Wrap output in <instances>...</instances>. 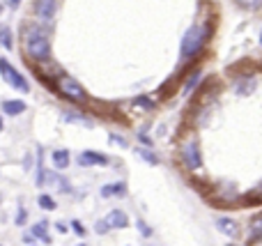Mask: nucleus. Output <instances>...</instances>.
Wrapping results in <instances>:
<instances>
[{
    "label": "nucleus",
    "instance_id": "nucleus-24",
    "mask_svg": "<svg viewBox=\"0 0 262 246\" xmlns=\"http://www.w3.org/2000/svg\"><path fill=\"white\" fill-rule=\"evenodd\" d=\"M23 221H26V210L21 207V210L16 212V223H18V226H23Z\"/></svg>",
    "mask_w": 262,
    "mask_h": 246
},
{
    "label": "nucleus",
    "instance_id": "nucleus-28",
    "mask_svg": "<svg viewBox=\"0 0 262 246\" xmlns=\"http://www.w3.org/2000/svg\"><path fill=\"white\" fill-rule=\"evenodd\" d=\"M18 5H21V0H9V7H12V9H16Z\"/></svg>",
    "mask_w": 262,
    "mask_h": 246
},
{
    "label": "nucleus",
    "instance_id": "nucleus-16",
    "mask_svg": "<svg viewBox=\"0 0 262 246\" xmlns=\"http://www.w3.org/2000/svg\"><path fill=\"white\" fill-rule=\"evenodd\" d=\"M242 9H249V12H258L262 7V0H235Z\"/></svg>",
    "mask_w": 262,
    "mask_h": 246
},
{
    "label": "nucleus",
    "instance_id": "nucleus-22",
    "mask_svg": "<svg viewBox=\"0 0 262 246\" xmlns=\"http://www.w3.org/2000/svg\"><path fill=\"white\" fill-rule=\"evenodd\" d=\"M72 228H74V233H76L78 237H83V235H85V228H83L78 221H72Z\"/></svg>",
    "mask_w": 262,
    "mask_h": 246
},
{
    "label": "nucleus",
    "instance_id": "nucleus-30",
    "mask_svg": "<svg viewBox=\"0 0 262 246\" xmlns=\"http://www.w3.org/2000/svg\"><path fill=\"white\" fill-rule=\"evenodd\" d=\"M0 131H3V118H0Z\"/></svg>",
    "mask_w": 262,
    "mask_h": 246
},
{
    "label": "nucleus",
    "instance_id": "nucleus-12",
    "mask_svg": "<svg viewBox=\"0 0 262 246\" xmlns=\"http://www.w3.org/2000/svg\"><path fill=\"white\" fill-rule=\"evenodd\" d=\"M51 159H53L55 170H64V168L69 166V159H72V156H69V152H67V150H55Z\"/></svg>",
    "mask_w": 262,
    "mask_h": 246
},
{
    "label": "nucleus",
    "instance_id": "nucleus-13",
    "mask_svg": "<svg viewBox=\"0 0 262 246\" xmlns=\"http://www.w3.org/2000/svg\"><path fill=\"white\" fill-rule=\"evenodd\" d=\"M249 237L253 239V242H260L262 239V216H255L249 223Z\"/></svg>",
    "mask_w": 262,
    "mask_h": 246
},
{
    "label": "nucleus",
    "instance_id": "nucleus-2",
    "mask_svg": "<svg viewBox=\"0 0 262 246\" xmlns=\"http://www.w3.org/2000/svg\"><path fill=\"white\" fill-rule=\"evenodd\" d=\"M209 37V28L207 26H191L189 30H186L184 39H182V58L189 60L193 58V55L200 53V49L205 46V41H207Z\"/></svg>",
    "mask_w": 262,
    "mask_h": 246
},
{
    "label": "nucleus",
    "instance_id": "nucleus-29",
    "mask_svg": "<svg viewBox=\"0 0 262 246\" xmlns=\"http://www.w3.org/2000/svg\"><path fill=\"white\" fill-rule=\"evenodd\" d=\"M55 228H58L60 233H67V226H64V223H58V226H55Z\"/></svg>",
    "mask_w": 262,
    "mask_h": 246
},
{
    "label": "nucleus",
    "instance_id": "nucleus-7",
    "mask_svg": "<svg viewBox=\"0 0 262 246\" xmlns=\"http://www.w3.org/2000/svg\"><path fill=\"white\" fill-rule=\"evenodd\" d=\"M104 223L108 226V230H113V228H127V226H129V216L124 214L122 210H113V212H108V216L104 219Z\"/></svg>",
    "mask_w": 262,
    "mask_h": 246
},
{
    "label": "nucleus",
    "instance_id": "nucleus-18",
    "mask_svg": "<svg viewBox=\"0 0 262 246\" xmlns=\"http://www.w3.org/2000/svg\"><path fill=\"white\" fill-rule=\"evenodd\" d=\"M64 122H81V124H88V127H90V120H88V118H83V115H76V113H74V110H72V113H67V115H64Z\"/></svg>",
    "mask_w": 262,
    "mask_h": 246
},
{
    "label": "nucleus",
    "instance_id": "nucleus-20",
    "mask_svg": "<svg viewBox=\"0 0 262 246\" xmlns=\"http://www.w3.org/2000/svg\"><path fill=\"white\" fill-rule=\"evenodd\" d=\"M246 198H249V200H258V203H262V182H260L258 187H255L253 191H251Z\"/></svg>",
    "mask_w": 262,
    "mask_h": 246
},
{
    "label": "nucleus",
    "instance_id": "nucleus-17",
    "mask_svg": "<svg viewBox=\"0 0 262 246\" xmlns=\"http://www.w3.org/2000/svg\"><path fill=\"white\" fill-rule=\"evenodd\" d=\"M39 207H41V210H46V212H51V210H55L58 205H55V200H53L51 196L41 193V196H39Z\"/></svg>",
    "mask_w": 262,
    "mask_h": 246
},
{
    "label": "nucleus",
    "instance_id": "nucleus-15",
    "mask_svg": "<svg viewBox=\"0 0 262 246\" xmlns=\"http://www.w3.org/2000/svg\"><path fill=\"white\" fill-rule=\"evenodd\" d=\"M0 46H5L7 51H12L14 41H12V30L7 26H0Z\"/></svg>",
    "mask_w": 262,
    "mask_h": 246
},
{
    "label": "nucleus",
    "instance_id": "nucleus-5",
    "mask_svg": "<svg viewBox=\"0 0 262 246\" xmlns=\"http://www.w3.org/2000/svg\"><path fill=\"white\" fill-rule=\"evenodd\" d=\"M182 159H184V166L191 170H198L203 166V154H200V147L195 141H189L184 147H182Z\"/></svg>",
    "mask_w": 262,
    "mask_h": 246
},
{
    "label": "nucleus",
    "instance_id": "nucleus-26",
    "mask_svg": "<svg viewBox=\"0 0 262 246\" xmlns=\"http://www.w3.org/2000/svg\"><path fill=\"white\" fill-rule=\"evenodd\" d=\"M138 228H140V233H143V235H145V237H149V235H152V230H149V228H147V226H145V223H143V221H138Z\"/></svg>",
    "mask_w": 262,
    "mask_h": 246
},
{
    "label": "nucleus",
    "instance_id": "nucleus-25",
    "mask_svg": "<svg viewBox=\"0 0 262 246\" xmlns=\"http://www.w3.org/2000/svg\"><path fill=\"white\" fill-rule=\"evenodd\" d=\"M198 76H200V74H198V72H195V74H193V78H189V83H186V92H189V90H191V87H193V85H195V83H198Z\"/></svg>",
    "mask_w": 262,
    "mask_h": 246
},
{
    "label": "nucleus",
    "instance_id": "nucleus-21",
    "mask_svg": "<svg viewBox=\"0 0 262 246\" xmlns=\"http://www.w3.org/2000/svg\"><path fill=\"white\" fill-rule=\"evenodd\" d=\"M255 87V81H251V83H244V85H239L237 87V95H246V92H251Z\"/></svg>",
    "mask_w": 262,
    "mask_h": 246
},
{
    "label": "nucleus",
    "instance_id": "nucleus-23",
    "mask_svg": "<svg viewBox=\"0 0 262 246\" xmlns=\"http://www.w3.org/2000/svg\"><path fill=\"white\" fill-rule=\"evenodd\" d=\"M95 230H97V233H99V235H106V233H108V226H106L104 221H99V223L95 226Z\"/></svg>",
    "mask_w": 262,
    "mask_h": 246
},
{
    "label": "nucleus",
    "instance_id": "nucleus-14",
    "mask_svg": "<svg viewBox=\"0 0 262 246\" xmlns=\"http://www.w3.org/2000/svg\"><path fill=\"white\" fill-rule=\"evenodd\" d=\"M30 235H32V237H39V239H41V242H46V244H49V242H51L49 233H46V221H39V223H35V226H32Z\"/></svg>",
    "mask_w": 262,
    "mask_h": 246
},
{
    "label": "nucleus",
    "instance_id": "nucleus-11",
    "mask_svg": "<svg viewBox=\"0 0 262 246\" xmlns=\"http://www.w3.org/2000/svg\"><path fill=\"white\" fill-rule=\"evenodd\" d=\"M101 196H104V198H111V196H127V184H124V182L106 184V187H101Z\"/></svg>",
    "mask_w": 262,
    "mask_h": 246
},
{
    "label": "nucleus",
    "instance_id": "nucleus-6",
    "mask_svg": "<svg viewBox=\"0 0 262 246\" xmlns=\"http://www.w3.org/2000/svg\"><path fill=\"white\" fill-rule=\"evenodd\" d=\"M55 9H58V0H37L35 3V14L44 21H51L55 16Z\"/></svg>",
    "mask_w": 262,
    "mask_h": 246
},
{
    "label": "nucleus",
    "instance_id": "nucleus-33",
    "mask_svg": "<svg viewBox=\"0 0 262 246\" xmlns=\"http://www.w3.org/2000/svg\"><path fill=\"white\" fill-rule=\"evenodd\" d=\"M228 246H230V244H228Z\"/></svg>",
    "mask_w": 262,
    "mask_h": 246
},
{
    "label": "nucleus",
    "instance_id": "nucleus-3",
    "mask_svg": "<svg viewBox=\"0 0 262 246\" xmlns=\"http://www.w3.org/2000/svg\"><path fill=\"white\" fill-rule=\"evenodd\" d=\"M58 90L62 97H67L69 101H74V104H83V101L88 99L85 90H83V85L76 81V78L67 76V74H62V76H58Z\"/></svg>",
    "mask_w": 262,
    "mask_h": 246
},
{
    "label": "nucleus",
    "instance_id": "nucleus-9",
    "mask_svg": "<svg viewBox=\"0 0 262 246\" xmlns=\"http://www.w3.org/2000/svg\"><path fill=\"white\" fill-rule=\"evenodd\" d=\"M216 228L221 230L223 235H228V237H237V235H239V226H237L232 219H228V216L216 219Z\"/></svg>",
    "mask_w": 262,
    "mask_h": 246
},
{
    "label": "nucleus",
    "instance_id": "nucleus-1",
    "mask_svg": "<svg viewBox=\"0 0 262 246\" xmlns=\"http://www.w3.org/2000/svg\"><path fill=\"white\" fill-rule=\"evenodd\" d=\"M23 46H26V53L30 55L32 60H39V62L41 60H49V55H51L49 35L37 26H30L23 32Z\"/></svg>",
    "mask_w": 262,
    "mask_h": 246
},
{
    "label": "nucleus",
    "instance_id": "nucleus-31",
    "mask_svg": "<svg viewBox=\"0 0 262 246\" xmlns=\"http://www.w3.org/2000/svg\"><path fill=\"white\" fill-rule=\"evenodd\" d=\"M260 46H262V30H260Z\"/></svg>",
    "mask_w": 262,
    "mask_h": 246
},
{
    "label": "nucleus",
    "instance_id": "nucleus-10",
    "mask_svg": "<svg viewBox=\"0 0 262 246\" xmlns=\"http://www.w3.org/2000/svg\"><path fill=\"white\" fill-rule=\"evenodd\" d=\"M23 110H26V101H21V99H7V101H3V113H7V115H21Z\"/></svg>",
    "mask_w": 262,
    "mask_h": 246
},
{
    "label": "nucleus",
    "instance_id": "nucleus-19",
    "mask_svg": "<svg viewBox=\"0 0 262 246\" xmlns=\"http://www.w3.org/2000/svg\"><path fill=\"white\" fill-rule=\"evenodd\" d=\"M138 154H140V156H143V159H145V161H149V164H154V166H157V164H159L157 154H152V152H149V150H147V147H138Z\"/></svg>",
    "mask_w": 262,
    "mask_h": 246
},
{
    "label": "nucleus",
    "instance_id": "nucleus-27",
    "mask_svg": "<svg viewBox=\"0 0 262 246\" xmlns=\"http://www.w3.org/2000/svg\"><path fill=\"white\" fill-rule=\"evenodd\" d=\"M111 141H113V143H120L122 147H127V141H124V138H120V136H111Z\"/></svg>",
    "mask_w": 262,
    "mask_h": 246
},
{
    "label": "nucleus",
    "instance_id": "nucleus-4",
    "mask_svg": "<svg viewBox=\"0 0 262 246\" xmlns=\"http://www.w3.org/2000/svg\"><path fill=\"white\" fill-rule=\"evenodd\" d=\"M0 76L5 78V83H9V85L16 87V90H21V92H28V90H30V85H28L26 76H23V74L18 72L16 67H12V64H9L5 58H0Z\"/></svg>",
    "mask_w": 262,
    "mask_h": 246
},
{
    "label": "nucleus",
    "instance_id": "nucleus-8",
    "mask_svg": "<svg viewBox=\"0 0 262 246\" xmlns=\"http://www.w3.org/2000/svg\"><path fill=\"white\" fill-rule=\"evenodd\" d=\"M106 154H99V152H92V150H85L78 154V164L81 166H104L106 164Z\"/></svg>",
    "mask_w": 262,
    "mask_h": 246
},
{
    "label": "nucleus",
    "instance_id": "nucleus-32",
    "mask_svg": "<svg viewBox=\"0 0 262 246\" xmlns=\"http://www.w3.org/2000/svg\"><path fill=\"white\" fill-rule=\"evenodd\" d=\"M78 246H85V244H78Z\"/></svg>",
    "mask_w": 262,
    "mask_h": 246
}]
</instances>
